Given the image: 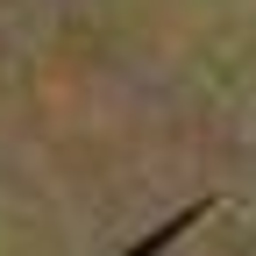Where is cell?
Instances as JSON below:
<instances>
[{
  "mask_svg": "<svg viewBox=\"0 0 256 256\" xmlns=\"http://www.w3.org/2000/svg\"><path fill=\"white\" fill-rule=\"evenodd\" d=\"M0 185L22 256H256V0H0Z\"/></svg>",
  "mask_w": 256,
  "mask_h": 256,
  "instance_id": "1",
  "label": "cell"
}]
</instances>
